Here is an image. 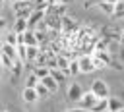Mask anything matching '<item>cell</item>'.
<instances>
[{
  "label": "cell",
  "mask_w": 124,
  "mask_h": 112,
  "mask_svg": "<svg viewBox=\"0 0 124 112\" xmlns=\"http://www.w3.org/2000/svg\"><path fill=\"white\" fill-rule=\"evenodd\" d=\"M97 98H107L108 95H110V89H108V85L103 81V79H95L93 83H91V89H89Z\"/></svg>",
  "instance_id": "cell-1"
},
{
  "label": "cell",
  "mask_w": 124,
  "mask_h": 112,
  "mask_svg": "<svg viewBox=\"0 0 124 112\" xmlns=\"http://www.w3.org/2000/svg\"><path fill=\"white\" fill-rule=\"evenodd\" d=\"M46 17V12L45 10H31V14L27 15V27L29 29H35L39 23H43Z\"/></svg>",
  "instance_id": "cell-2"
},
{
  "label": "cell",
  "mask_w": 124,
  "mask_h": 112,
  "mask_svg": "<svg viewBox=\"0 0 124 112\" xmlns=\"http://www.w3.org/2000/svg\"><path fill=\"white\" fill-rule=\"evenodd\" d=\"M31 10H33L31 2H23V0H16V2H14L16 17H25V19H27V15L31 14Z\"/></svg>",
  "instance_id": "cell-3"
},
{
  "label": "cell",
  "mask_w": 124,
  "mask_h": 112,
  "mask_svg": "<svg viewBox=\"0 0 124 112\" xmlns=\"http://www.w3.org/2000/svg\"><path fill=\"white\" fill-rule=\"evenodd\" d=\"M78 66H79V73H91V71H95V64H93L91 54L79 56L78 58Z\"/></svg>",
  "instance_id": "cell-4"
},
{
  "label": "cell",
  "mask_w": 124,
  "mask_h": 112,
  "mask_svg": "<svg viewBox=\"0 0 124 112\" xmlns=\"http://www.w3.org/2000/svg\"><path fill=\"white\" fill-rule=\"evenodd\" d=\"M95 102H97V97H95L91 91H83V93H81V97H79V100H78V106L89 112V108H91Z\"/></svg>",
  "instance_id": "cell-5"
},
{
  "label": "cell",
  "mask_w": 124,
  "mask_h": 112,
  "mask_svg": "<svg viewBox=\"0 0 124 112\" xmlns=\"http://www.w3.org/2000/svg\"><path fill=\"white\" fill-rule=\"evenodd\" d=\"M81 93H83V89H81L79 83H70L68 89H66V98L72 100V102H78L79 97H81Z\"/></svg>",
  "instance_id": "cell-6"
},
{
  "label": "cell",
  "mask_w": 124,
  "mask_h": 112,
  "mask_svg": "<svg viewBox=\"0 0 124 112\" xmlns=\"http://www.w3.org/2000/svg\"><path fill=\"white\" fill-rule=\"evenodd\" d=\"M48 75H50L58 85L68 79V71H62V70H58V68H48Z\"/></svg>",
  "instance_id": "cell-7"
},
{
  "label": "cell",
  "mask_w": 124,
  "mask_h": 112,
  "mask_svg": "<svg viewBox=\"0 0 124 112\" xmlns=\"http://www.w3.org/2000/svg\"><path fill=\"white\" fill-rule=\"evenodd\" d=\"M21 42H23L25 46H39V44H37V39H35L33 29H27V31H23V33H21Z\"/></svg>",
  "instance_id": "cell-8"
},
{
  "label": "cell",
  "mask_w": 124,
  "mask_h": 112,
  "mask_svg": "<svg viewBox=\"0 0 124 112\" xmlns=\"http://www.w3.org/2000/svg\"><path fill=\"white\" fill-rule=\"evenodd\" d=\"M39 83H41V85H43L48 93H56V91H58V83H56L50 75H45L43 79H39Z\"/></svg>",
  "instance_id": "cell-9"
},
{
  "label": "cell",
  "mask_w": 124,
  "mask_h": 112,
  "mask_svg": "<svg viewBox=\"0 0 124 112\" xmlns=\"http://www.w3.org/2000/svg\"><path fill=\"white\" fill-rule=\"evenodd\" d=\"M120 108H124V106H122V100L108 95V97H107V110H108V112H118Z\"/></svg>",
  "instance_id": "cell-10"
},
{
  "label": "cell",
  "mask_w": 124,
  "mask_h": 112,
  "mask_svg": "<svg viewBox=\"0 0 124 112\" xmlns=\"http://www.w3.org/2000/svg\"><path fill=\"white\" fill-rule=\"evenodd\" d=\"M23 100H25V102H29V104L37 102V100H39L37 91H35L33 87H25V89H23Z\"/></svg>",
  "instance_id": "cell-11"
},
{
  "label": "cell",
  "mask_w": 124,
  "mask_h": 112,
  "mask_svg": "<svg viewBox=\"0 0 124 112\" xmlns=\"http://www.w3.org/2000/svg\"><path fill=\"white\" fill-rule=\"evenodd\" d=\"M112 17H116V19L124 17V0H116L112 4Z\"/></svg>",
  "instance_id": "cell-12"
},
{
  "label": "cell",
  "mask_w": 124,
  "mask_h": 112,
  "mask_svg": "<svg viewBox=\"0 0 124 112\" xmlns=\"http://www.w3.org/2000/svg\"><path fill=\"white\" fill-rule=\"evenodd\" d=\"M29 27H27V19L25 17H16V21H14V33H23V31H27Z\"/></svg>",
  "instance_id": "cell-13"
},
{
  "label": "cell",
  "mask_w": 124,
  "mask_h": 112,
  "mask_svg": "<svg viewBox=\"0 0 124 112\" xmlns=\"http://www.w3.org/2000/svg\"><path fill=\"white\" fill-rule=\"evenodd\" d=\"M0 52L2 54H6V56H10V58H17V54H16V46H12V44H8V42H2V46H0Z\"/></svg>",
  "instance_id": "cell-14"
},
{
  "label": "cell",
  "mask_w": 124,
  "mask_h": 112,
  "mask_svg": "<svg viewBox=\"0 0 124 112\" xmlns=\"http://www.w3.org/2000/svg\"><path fill=\"white\" fill-rule=\"evenodd\" d=\"M16 54H17V60L27 62V46H25L23 42H17V44H16Z\"/></svg>",
  "instance_id": "cell-15"
},
{
  "label": "cell",
  "mask_w": 124,
  "mask_h": 112,
  "mask_svg": "<svg viewBox=\"0 0 124 112\" xmlns=\"http://www.w3.org/2000/svg\"><path fill=\"white\" fill-rule=\"evenodd\" d=\"M68 62H70V60H68V56H64V54H60V52L56 54V68H58V70L68 71Z\"/></svg>",
  "instance_id": "cell-16"
},
{
  "label": "cell",
  "mask_w": 124,
  "mask_h": 112,
  "mask_svg": "<svg viewBox=\"0 0 124 112\" xmlns=\"http://www.w3.org/2000/svg\"><path fill=\"white\" fill-rule=\"evenodd\" d=\"M37 79H43L45 75H48V68L46 66H33V71H31Z\"/></svg>",
  "instance_id": "cell-17"
},
{
  "label": "cell",
  "mask_w": 124,
  "mask_h": 112,
  "mask_svg": "<svg viewBox=\"0 0 124 112\" xmlns=\"http://www.w3.org/2000/svg\"><path fill=\"white\" fill-rule=\"evenodd\" d=\"M107 110V98H97V102L89 108V112H105Z\"/></svg>",
  "instance_id": "cell-18"
},
{
  "label": "cell",
  "mask_w": 124,
  "mask_h": 112,
  "mask_svg": "<svg viewBox=\"0 0 124 112\" xmlns=\"http://www.w3.org/2000/svg\"><path fill=\"white\" fill-rule=\"evenodd\" d=\"M16 60H17V58H16ZM16 60L0 52V62H2V68H6V70H12V68H14V62H16Z\"/></svg>",
  "instance_id": "cell-19"
},
{
  "label": "cell",
  "mask_w": 124,
  "mask_h": 112,
  "mask_svg": "<svg viewBox=\"0 0 124 112\" xmlns=\"http://www.w3.org/2000/svg\"><path fill=\"white\" fill-rule=\"evenodd\" d=\"M68 75H79L78 60H70V62H68Z\"/></svg>",
  "instance_id": "cell-20"
},
{
  "label": "cell",
  "mask_w": 124,
  "mask_h": 112,
  "mask_svg": "<svg viewBox=\"0 0 124 112\" xmlns=\"http://www.w3.org/2000/svg\"><path fill=\"white\" fill-rule=\"evenodd\" d=\"M39 54V46H27V62H35Z\"/></svg>",
  "instance_id": "cell-21"
},
{
  "label": "cell",
  "mask_w": 124,
  "mask_h": 112,
  "mask_svg": "<svg viewBox=\"0 0 124 112\" xmlns=\"http://www.w3.org/2000/svg\"><path fill=\"white\" fill-rule=\"evenodd\" d=\"M99 8H101V12H105L107 15H112V4H108V2H105V0H99Z\"/></svg>",
  "instance_id": "cell-22"
},
{
  "label": "cell",
  "mask_w": 124,
  "mask_h": 112,
  "mask_svg": "<svg viewBox=\"0 0 124 112\" xmlns=\"http://www.w3.org/2000/svg\"><path fill=\"white\" fill-rule=\"evenodd\" d=\"M4 42H8V44H12V46H16L17 44V33H14V31H10L6 37H4Z\"/></svg>",
  "instance_id": "cell-23"
},
{
  "label": "cell",
  "mask_w": 124,
  "mask_h": 112,
  "mask_svg": "<svg viewBox=\"0 0 124 112\" xmlns=\"http://www.w3.org/2000/svg\"><path fill=\"white\" fill-rule=\"evenodd\" d=\"M35 91H37V97H39V100H41V98H46V97L50 95V93H48V91H46V89H45V87H43L41 83H37Z\"/></svg>",
  "instance_id": "cell-24"
},
{
  "label": "cell",
  "mask_w": 124,
  "mask_h": 112,
  "mask_svg": "<svg viewBox=\"0 0 124 112\" xmlns=\"http://www.w3.org/2000/svg\"><path fill=\"white\" fill-rule=\"evenodd\" d=\"M37 83H39V79H37L33 73H31V75L25 79V87H33V89H35V87H37Z\"/></svg>",
  "instance_id": "cell-25"
},
{
  "label": "cell",
  "mask_w": 124,
  "mask_h": 112,
  "mask_svg": "<svg viewBox=\"0 0 124 112\" xmlns=\"http://www.w3.org/2000/svg\"><path fill=\"white\" fill-rule=\"evenodd\" d=\"M4 29H6V19L0 17V31H4Z\"/></svg>",
  "instance_id": "cell-26"
},
{
  "label": "cell",
  "mask_w": 124,
  "mask_h": 112,
  "mask_svg": "<svg viewBox=\"0 0 124 112\" xmlns=\"http://www.w3.org/2000/svg\"><path fill=\"white\" fill-rule=\"evenodd\" d=\"M68 112H87V110H83V108H79V106H76V108H72V110H68Z\"/></svg>",
  "instance_id": "cell-27"
},
{
  "label": "cell",
  "mask_w": 124,
  "mask_h": 112,
  "mask_svg": "<svg viewBox=\"0 0 124 112\" xmlns=\"http://www.w3.org/2000/svg\"><path fill=\"white\" fill-rule=\"evenodd\" d=\"M118 39H120V42H122V48H124V33H122V35H120Z\"/></svg>",
  "instance_id": "cell-28"
},
{
  "label": "cell",
  "mask_w": 124,
  "mask_h": 112,
  "mask_svg": "<svg viewBox=\"0 0 124 112\" xmlns=\"http://www.w3.org/2000/svg\"><path fill=\"white\" fill-rule=\"evenodd\" d=\"M4 4H6V0H0V10L4 8Z\"/></svg>",
  "instance_id": "cell-29"
},
{
  "label": "cell",
  "mask_w": 124,
  "mask_h": 112,
  "mask_svg": "<svg viewBox=\"0 0 124 112\" xmlns=\"http://www.w3.org/2000/svg\"><path fill=\"white\" fill-rule=\"evenodd\" d=\"M105 2H108V4H114V2H116V0H105Z\"/></svg>",
  "instance_id": "cell-30"
},
{
  "label": "cell",
  "mask_w": 124,
  "mask_h": 112,
  "mask_svg": "<svg viewBox=\"0 0 124 112\" xmlns=\"http://www.w3.org/2000/svg\"><path fill=\"white\" fill-rule=\"evenodd\" d=\"M2 70H4V68H2V62H0V71H2Z\"/></svg>",
  "instance_id": "cell-31"
},
{
  "label": "cell",
  "mask_w": 124,
  "mask_h": 112,
  "mask_svg": "<svg viewBox=\"0 0 124 112\" xmlns=\"http://www.w3.org/2000/svg\"><path fill=\"white\" fill-rule=\"evenodd\" d=\"M118 112H124V108H120V110H118Z\"/></svg>",
  "instance_id": "cell-32"
},
{
  "label": "cell",
  "mask_w": 124,
  "mask_h": 112,
  "mask_svg": "<svg viewBox=\"0 0 124 112\" xmlns=\"http://www.w3.org/2000/svg\"><path fill=\"white\" fill-rule=\"evenodd\" d=\"M105 112H108V110H105Z\"/></svg>",
  "instance_id": "cell-33"
}]
</instances>
